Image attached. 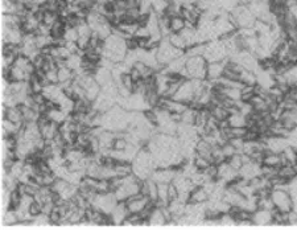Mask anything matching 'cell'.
Returning a JSON list of instances; mask_svg holds the SVG:
<instances>
[{"label": "cell", "mask_w": 297, "mask_h": 230, "mask_svg": "<svg viewBox=\"0 0 297 230\" xmlns=\"http://www.w3.org/2000/svg\"><path fill=\"white\" fill-rule=\"evenodd\" d=\"M207 60L204 56H192L187 57L185 69L181 72V76L185 78L207 79Z\"/></svg>", "instance_id": "obj_1"}, {"label": "cell", "mask_w": 297, "mask_h": 230, "mask_svg": "<svg viewBox=\"0 0 297 230\" xmlns=\"http://www.w3.org/2000/svg\"><path fill=\"white\" fill-rule=\"evenodd\" d=\"M185 55V51L183 49H178L176 46H173L168 40V37H164L160 41V45L157 48L156 56H157V61L161 66H167V65L172 62L173 60L181 57Z\"/></svg>", "instance_id": "obj_2"}, {"label": "cell", "mask_w": 297, "mask_h": 230, "mask_svg": "<svg viewBox=\"0 0 297 230\" xmlns=\"http://www.w3.org/2000/svg\"><path fill=\"white\" fill-rule=\"evenodd\" d=\"M204 57L207 60V62L223 61L226 58H229V51H227L224 42L221 38H215V40L206 42Z\"/></svg>", "instance_id": "obj_3"}, {"label": "cell", "mask_w": 297, "mask_h": 230, "mask_svg": "<svg viewBox=\"0 0 297 230\" xmlns=\"http://www.w3.org/2000/svg\"><path fill=\"white\" fill-rule=\"evenodd\" d=\"M271 200L275 205V209L280 212L289 213L293 211V198L289 189L274 188L271 192Z\"/></svg>", "instance_id": "obj_4"}, {"label": "cell", "mask_w": 297, "mask_h": 230, "mask_svg": "<svg viewBox=\"0 0 297 230\" xmlns=\"http://www.w3.org/2000/svg\"><path fill=\"white\" fill-rule=\"evenodd\" d=\"M93 207L96 208L98 211L106 214H111L115 207L118 205V200L115 197L114 192H109V193H98L95 200L93 201Z\"/></svg>", "instance_id": "obj_5"}, {"label": "cell", "mask_w": 297, "mask_h": 230, "mask_svg": "<svg viewBox=\"0 0 297 230\" xmlns=\"http://www.w3.org/2000/svg\"><path fill=\"white\" fill-rule=\"evenodd\" d=\"M174 99L181 101L184 103H186L187 106L196 99V89H194V83H193L192 78H186L181 83V86L178 89V92L174 96Z\"/></svg>", "instance_id": "obj_6"}, {"label": "cell", "mask_w": 297, "mask_h": 230, "mask_svg": "<svg viewBox=\"0 0 297 230\" xmlns=\"http://www.w3.org/2000/svg\"><path fill=\"white\" fill-rule=\"evenodd\" d=\"M149 203V198L148 196L143 193H137L133 194V196H130V197L126 200V204H127V208L130 213H142L146 207Z\"/></svg>", "instance_id": "obj_7"}, {"label": "cell", "mask_w": 297, "mask_h": 230, "mask_svg": "<svg viewBox=\"0 0 297 230\" xmlns=\"http://www.w3.org/2000/svg\"><path fill=\"white\" fill-rule=\"evenodd\" d=\"M177 173H178L177 171L173 170L172 167H167V168H156V170L152 172L151 179L153 180V181H156L157 184H160V183H167V184H169V183L173 181Z\"/></svg>", "instance_id": "obj_8"}, {"label": "cell", "mask_w": 297, "mask_h": 230, "mask_svg": "<svg viewBox=\"0 0 297 230\" xmlns=\"http://www.w3.org/2000/svg\"><path fill=\"white\" fill-rule=\"evenodd\" d=\"M261 175V164L259 163H255V161L248 160L246 161L243 167L239 170V176L242 179L246 180H251L254 177H258V176Z\"/></svg>", "instance_id": "obj_9"}, {"label": "cell", "mask_w": 297, "mask_h": 230, "mask_svg": "<svg viewBox=\"0 0 297 230\" xmlns=\"http://www.w3.org/2000/svg\"><path fill=\"white\" fill-rule=\"evenodd\" d=\"M226 62H227V58L223 61L209 62V65H207V79L211 82H215L217 79H220L223 76L224 69H226Z\"/></svg>", "instance_id": "obj_10"}, {"label": "cell", "mask_w": 297, "mask_h": 230, "mask_svg": "<svg viewBox=\"0 0 297 230\" xmlns=\"http://www.w3.org/2000/svg\"><path fill=\"white\" fill-rule=\"evenodd\" d=\"M252 222H254V225H270V224H274L272 211L256 209L255 212L252 213Z\"/></svg>", "instance_id": "obj_11"}, {"label": "cell", "mask_w": 297, "mask_h": 230, "mask_svg": "<svg viewBox=\"0 0 297 230\" xmlns=\"http://www.w3.org/2000/svg\"><path fill=\"white\" fill-rule=\"evenodd\" d=\"M209 198H210V196L207 193V191L204 188V185H198V187H196V188L190 192V196H189V201H187V203L206 204L209 201Z\"/></svg>", "instance_id": "obj_12"}, {"label": "cell", "mask_w": 297, "mask_h": 230, "mask_svg": "<svg viewBox=\"0 0 297 230\" xmlns=\"http://www.w3.org/2000/svg\"><path fill=\"white\" fill-rule=\"evenodd\" d=\"M128 214H130V211H128L126 201H120V203H118V205L115 207L114 211L111 212L112 221H114V224H116V225L123 224V222L126 221V218H127Z\"/></svg>", "instance_id": "obj_13"}, {"label": "cell", "mask_w": 297, "mask_h": 230, "mask_svg": "<svg viewBox=\"0 0 297 230\" xmlns=\"http://www.w3.org/2000/svg\"><path fill=\"white\" fill-rule=\"evenodd\" d=\"M114 171H115V176L126 177V176L132 173V163L124 160H115Z\"/></svg>", "instance_id": "obj_14"}, {"label": "cell", "mask_w": 297, "mask_h": 230, "mask_svg": "<svg viewBox=\"0 0 297 230\" xmlns=\"http://www.w3.org/2000/svg\"><path fill=\"white\" fill-rule=\"evenodd\" d=\"M66 31V23L64 19L59 18L53 25L51 27V36L53 37V40H62L64 38V33Z\"/></svg>", "instance_id": "obj_15"}, {"label": "cell", "mask_w": 297, "mask_h": 230, "mask_svg": "<svg viewBox=\"0 0 297 230\" xmlns=\"http://www.w3.org/2000/svg\"><path fill=\"white\" fill-rule=\"evenodd\" d=\"M148 221H149V225L152 226H159L168 224V221H167V218H165L164 216V213L161 211V208L159 207H156L155 209H153V212L151 213V216L148 218Z\"/></svg>", "instance_id": "obj_16"}, {"label": "cell", "mask_w": 297, "mask_h": 230, "mask_svg": "<svg viewBox=\"0 0 297 230\" xmlns=\"http://www.w3.org/2000/svg\"><path fill=\"white\" fill-rule=\"evenodd\" d=\"M75 78V72L73 69H70L69 66L64 65L58 68V83L72 82Z\"/></svg>", "instance_id": "obj_17"}, {"label": "cell", "mask_w": 297, "mask_h": 230, "mask_svg": "<svg viewBox=\"0 0 297 230\" xmlns=\"http://www.w3.org/2000/svg\"><path fill=\"white\" fill-rule=\"evenodd\" d=\"M227 120H229L230 127H247V116L241 111L230 114Z\"/></svg>", "instance_id": "obj_18"}, {"label": "cell", "mask_w": 297, "mask_h": 230, "mask_svg": "<svg viewBox=\"0 0 297 230\" xmlns=\"http://www.w3.org/2000/svg\"><path fill=\"white\" fill-rule=\"evenodd\" d=\"M278 176L283 177L284 180H287V181L291 183L292 180L296 179L297 172H296V170H295L293 164H285V166L280 167L279 171H278Z\"/></svg>", "instance_id": "obj_19"}, {"label": "cell", "mask_w": 297, "mask_h": 230, "mask_svg": "<svg viewBox=\"0 0 297 230\" xmlns=\"http://www.w3.org/2000/svg\"><path fill=\"white\" fill-rule=\"evenodd\" d=\"M169 27L172 33H180L184 28L186 27V21H185V19H184L181 15H177V16L170 18Z\"/></svg>", "instance_id": "obj_20"}, {"label": "cell", "mask_w": 297, "mask_h": 230, "mask_svg": "<svg viewBox=\"0 0 297 230\" xmlns=\"http://www.w3.org/2000/svg\"><path fill=\"white\" fill-rule=\"evenodd\" d=\"M168 40L173 46L178 48V49H183V51H186V41L184 40V37L181 36V33H170Z\"/></svg>", "instance_id": "obj_21"}, {"label": "cell", "mask_w": 297, "mask_h": 230, "mask_svg": "<svg viewBox=\"0 0 297 230\" xmlns=\"http://www.w3.org/2000/svg\"><path fill=\"white\" fill-rule=\"evenodd\" d=\"M59 19L58 12H53V11H45L44 9V15H42V20L41 23L48 25V27H52L53 24L57 21Z\"/></svg>", "instance_id": "obj_22"}, {"label": "cell", "mask_w": 297, "mask_h": 230, "mask_svg": "<svg viewBox=\"0 0 297 230\" xmlns=\"http://www.w3.org/2000/svg\"><path fill=\"white\" fill-rule=\"evenodd\" d=\"M18 222L19 217L16 211H11V209L4 211V216H3V224L4 225H16Z\"/></svg>", "instance_id": "obj_23"}, {"label": "cell", "mask_w": 297, "mask_h": 230, "mask_svg": "<svg viewBox=\"0 0 297 230\" xmlns=\"http://www.w3.org/2000/svg\"><path fill=\"white\" fill-rule=\"evenodd\" d=\"M227 161H229V164L233 167L234 170H237L238 172H239V170H241V168L243 167V164H244V160H243V153H239V152H237L235 155H233L231 157H229Z\"/></svg>", "instance_id": "obj_24"}, {"label": "cell", "mask_w": 297, "mask_h": 230, "mask_svg": "<svg viewBox=\"0 0 297 230\" xmlns=\"http://www.w3.org/2000/svg\"><path fill=\"white\" fill-rule=\"evenodd\" d=\"M78 38H79V35H78L77 28L66 27V31H65V33H64V40H65V41L77 42Z\"/></svg>", "instance_id": "obj_25"}, {"label": "cell", "mask_w": 297, "mask_h": 230, "mask_svg": "<svg viewBox=\"0 0 297 230\" xmlns=\"http://www.w3.org/2000/svg\"><path fill=\"white\" fill-rule=\"evenodd\" d=\"M222 151H223V155H224V157H226V160H227L229 157L233 156V155H235V153L238 152L237 148L234 147L233 143L231 142L224 143L223 146H222Z\"/></svg>", "instance_id": "obj_26"}, {"label": "cell", "mask_w": 297, "mask_h": 230, "mask_svg": "<svg viewBox=\"0 0 297 230\" xmlns=\"http://www.w3.org/2000/svg\"><path fill=\"white\" fill-rule=\"evenodd\" d=\"M41 213H42V205L40 203H37L36 200H33V203L31 204V207H29V214H31V217L35 218V217L40 216Z\"/></svg>", "instance_id": "obj_27"}, {"label": "cell", "mask_w": 297, "mask_h": 230, "mask_svg": "<svg viewBox=\"0 0 297 230\" xmlns=\"http://www.w3.org/2000/svg\"><path fill=\"white\" fill-rule=\"evenodd\" d=\"M45 73L49 83H58V68H53V69L46 70Z\"/></svg>", "instance_id": "obj_28"}, {"label": "cell", "mask_w": 297, "mask_h": 230, "mask_svg": "<svg viewBox=\"0 0 297 230\" xmlns=\"http://www.w3.org/2000/svg\"><path fill=\"white\" fill-rule=\"evenodd\" d=\"M288 142L292 147L297 148V126L292 130V131H291V134H289Z\"/></svg>", "instance_id": "obj_29"}, {"label": "cell", "mask_w": 297, "mask_h": 230, "mask_svg": "<svg viewBox=\"0 0 297 230\" xmlns=\"http://www.w3.org/2000/svg\"><path fill=\"white\" fill-rule=\"evenodd\" d=\"M165 1H172V0H165Z\"/></svg>", "instance_id": "obj_30"}]
</instances>
